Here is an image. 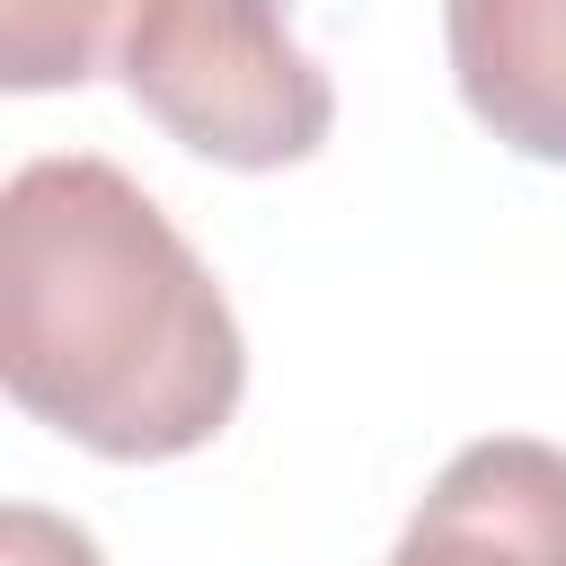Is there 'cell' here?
Listing matches in <instances>:
<instances>
[{
    "mask_svg": "<svg viewBox=\"0 0 566 566\" xmlns=\"http://www.w3.org/2000/svg\"><path fill=\"white\" fill-rule=\"evenodd\" d=\"M0 566H106V557L80 522H62L44 504H9L0 513Z\"/></svg>",
    "mask_w": 566,
    "mask_h": 566,
    "instance_id": "6",
    "label": "cell"
},
{
    "mask_svg": "<svg viewBox=\"0 0 566 566\" xmlns=\"http://www.w3.org/2000/svg\"><path fill=\"white\" fill-rule=\"evenodd\" d=\"M115 71L177 150L239 177L301 168L336 124V88L283 0H142Z\"/></svg>",
    "mask_w": 566,
    "mask_h": 566,
    "instance_id": "2",
    "label": "cell"
},
{
    "mask_svg": "<svg viewBox=\"0 0 566 566\" xmlns=\"http://www.w3.org/2000/svg\"><path fill=\"white\" fill-rule=\"evenodd\" d=\"M133 18L142 0H0V88L44 97L97 80L124 53Z\"/></svg>",
    "mask_w": 566,
    "mask_h": 566,
    "instance_id": "5",
    "label": "cell"
},
{
    "mask_svg": "<svg viewBox=\"0 0 566 566\" xmlns=\"http://www.w3.org/2000/svg\"><path fill=\"white\" fill-rule=\"evenodd\" d=\"M0 380L62 442L150 469L239 416L248 345L150 186L53 150L0 195Z\"/></svg>",
    "mask_w": 566,
    "mask_h": 566,
    "instance_id": "1",
    "label": "cell"
},
{
    "mask_svg": "<svg viewBox=\"0 0 566 566\" xmlns=\"http://www.w3.org/2000/svg\"><path fill=\"white\" fill-rule=\"evenodd\" d=\"M442 53L504 150L566 168V0H442Z\"/></svg>",
    "mask_w": 566,
    "mask_h": 566,
    "instance_id": "4",
    "label": "cell"
},
{
    "mask_svg": "<svg viewBox=\"0 0 566 566\" xmlns=\"http://www.w3.org/2000/svg\"><path fill=\"white\" fill-rule=\"evenodd\" d=\"M389 566H566V451L539 433L451 451Z\"/></svg>",
    "mask_w": 566,
    "mask_h": 566,
    "instance_id": "3",
    "label": "cell"
}]
</instances>
